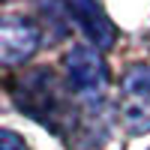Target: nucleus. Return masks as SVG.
<instances>
[{
	"label": "nucleus",
	"instance_id": "5",
	"mask_svg": "<svg viewBox=\"0 0 150 150\" xmlns=\"http://www.w3.org/2000/svg\"><path fill=\"white\" fill-rule=\"evenodd\" d=\"M66 12H69V18L78 21V27L84 30V36L90 39L93 48L105 51V48L114 45L117 30L111 24V18L105 15L99 0H66Z\"/></svg>",
	"mask_w": 150,
	"mask_h": 150
},
{
	"label": "nucleus",
	"instance_id": "3",
	"mask_svg": "<svg viewBox=\"0 0 150 150\" xmlns=\"http://www.w3.org/2000/svg\"><path fill=\"white\" fill-rule=\"evenodd\" d=\"M120 120L129 135L150 132V66L135 63L126 69L120 81Z\"/></svg>",
	"mask_w": 150,
	"mask_h": 150
},
{
	"label": "nucleus",
	"instance_id": "6",
	"mask_svg": "<svg viewBox=\"0 0 150 150\" xmlns=\"http://www.w3.org/2000/svg\"><path fill=\"white\" fill-rule=\"evenodd\" d=\"M0 150H27L24 138L12 129H0Z\"/></svg>",
	"mask_w": 150,
	"mask_h": 150
},
{
	"label": "nucleus",
	"instance_id": "1",
	"mask_svg": "<svg viewBox=\"0 0 150 150\" xmlns=\"http://www.w3.org/2000/svg\"><path fill=\"white\" fill-rule=\"evenodd\" d=\"M12 96H15V102L24 114L45 123L48 129H54L57 120H63L66 114L63 87H60L57 75L51 69H30L27 75H21Z\"/></svg>",
	"mask_w": 150,
	"mask_h": 150
},
{
	"label": "nucleus",
	"instance_id": "4",
	"mask_svg": "<svg viewBox=\"0 0 150 150\" xmlns=\"http://www.w3.org/2000/svg\"><path fill=\"white\" fill-rule=\"evenodd\" d=\"M42 45V27L24 15H0V66H21Z\"/></svg>",
	"mask_w": 150,
	"mask_h": 150
},
{
	"label": "nucleus",
	"instance_id": "2",
	"mask_svg": "<svg viewBox=\"0 0 150 150\" xmlns=\"http://www.w3.org/2000/svg\"><path fill=\"white\" fill-rule=\"evenodd\" d=\"M63 69H66L69 87L75 90V96H78L87 108L102 105L105 87H108V69H105V60H102V51H99V48H93L90 42L72 45L66 51Z\"/></svg>",
	"mask_w": 150,
	"mask_h": 150
}]
</instances>
